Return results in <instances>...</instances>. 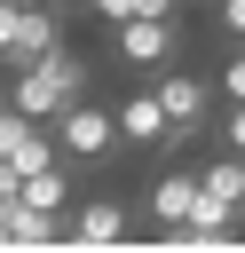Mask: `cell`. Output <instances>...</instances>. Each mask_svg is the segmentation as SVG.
<instances>
[{"label":"cell","mask_w":245,"mask_h":253,"mask_svg":"<svg viewBox=\"0 0 245 253\" xmlns=\"http://www.w3.org/2000/svg\"><path fill=\"white\" fill-rule=\"evenodd\" d=\"M87 87H95V63H87L79 47H47L40 63L8 71V103L32 111V119H47V126H55L71 103H87Z\"/></svg>","instance_id":"obj_1"},{"label":"cell","mask_w":245,"mask_h":253,"mask_svg":"<svg viewBox=\"0 0 245 253\" xmlns=\"http://www.w3.org/2000/svg\"><path fill=\"white\" fill-rule=\"evenodd\" d=\"M55 142H63V158H79V166H103V158L126 150L119 111H95V103H71V111L55 119Z\"/></svg>","instance_id":"obj_2"},{"label":"cell","mask_w":245,"mask_h":253,"mask_svg":"<svg viewBox=\"0 0 245 253\" xmlns=\"http://www.w3.org/2000/svg\"><path fill=\"white\" fill-rule=\"evenodd\" d=\"M174 47H182L174 16H126V24H111V55H119V63H134V71H166V63H174Z\"/></svg>","instance_id":"obj_3"},{"label":"cell","mask_w":245,"mask_h":253,"mask_svg":"<svg viewBox=\"0 0 245 253\" xmlns=\"http://www.w3.org/2000/svg\"><path fill=\"white\" fill-rule=\"evenodd\" d=\"M63 229H71V221H63V213H47V206H32V198H24V182H16V190H0V237H8V245H47V237H63Z\"/></svg>","instance_id":"obj_4"},{"label":"cell","mask_w":245,"mask_h":253,"mask_svg":"<svg viewBox=\"0 0 245 253\" xmlns=\"http://www.w3.org/2000/svg\"><path fill=\"white\" fill-rule=\"evenodd\" d=\"M119 134H126L134 150H158V142H174L182 126L166 119V103H158V87H142V95H126V103H119Z\"/></svg>","instance_id":"obj_5"},{"label":"cell","mask_w":245,"mask_h":253,"mask_svg":"<svg viewBox=\"0 0 245 253\" xmlns=\"http://www.w3.org/2000/svg\"><path fill=\"white\" fill-rule=\"evenodd\" d=\"M47 47H63V16H55L47 0H32V8H24V24H16V47H8L0 63H8V71H24V63H40Z\"/></svg>","instance_id":"obj_6"},{"label":"cell","mask_w":245,"mask_h":253,"mask_svg":"<svg viewBox=\"0 0 245 253\" xmlns=\"http://www.w3.org/2000/svg\"><path fill=\"white\" fill-rule=\"evenodd\" d=\"M158 103H166V119L190 134L198 119H205V103H213V87L198 79V71H158Z\"/></svg>","instance_id":"obj_7"},{"label":"cell","mask_w":245,"mask_h":253,"mask_svg":"<svg viewBox=\"0 0 245 253\" xmlns=\"http://www.w3.org/2000/svg\"><path fill=\"white\" fill-rule=\"evenodd\" d=\"M142 206H150L158 237H166V229H182V221H190V206H198V174H158V182L142 190Z\"/></svg>","instance_id":"obj_8"},{"label":"cell","mask_w":245,"mask_h":253,"mask_svg":"<svg viewBox=\"0 0 245 253\" xmlns=\"http://www.w3.org/2000/svg\"><path fill=\"white\" fill-rule=\"evenodd\" d=\"M71 237H87V245H111V237H126V206H119V198H87V206L71 213Z\"/></svg>","instance_id":"obj_9"},{"label":"cell","mask_w":245,"mask_h":253,"mask_svg":"<svg viewBox=\"0 0 245 253\" xmlns=\"http://www.w3.org/2000/svg\"><path fill=\"white\" fill-rule=\"evenodd\" d=\"M24 198L47 206V213H63V206H71V174H63V166H40V174H24Z\"/></svg>","instance_id":"obj_10"},{"label":"cell","mask_w":245,"mask_h":253,"mask_svg":"<svg viewBox=\"0 0 245 253\" xmlns=\"http://www.w3.org/2000/svg\"><path fill=\"white\" fill-rule=\"evenodd\" d=\"M103 24H126V16H174V0H87Z\"/></svg>","instance_id":"obj_11"},{"label":"cell","mask_w":245,"mask_h":253,"mask_svg":"<svg viewBox=\"0 0 245 253\" xmlns=\"http://www.w3.org/2000/svg\"><path fill=\"white\" fill-rule=\"evenodd\" d=\"M213 24H221V40H245V0H213Z\"/></svg>","instance_id":"obj_12"},{"label":"cell","mask_w":245,"mask_h":253,"mask_svg":"<svg viewBox=\"0 0 245 253\" xmlns=\"http://www.w3.org/2000/svg\"><path fill=\"white\" fill-rule=\"evenodd\" d=\"M16 24H24V0H0V55L16 47Z\"/></svg>","instance_id":"obj_13"},{"label":"cell","mask_w":245,"mask_h":253,"mask_svg":"<svg viewBox=\"0 0 245 253\" xmlns=\"http://www.w3.org/2000/svg\"><path fill=\"white\" fill-rule=\"evenodd\" d=\"M221 95H229V103H245V55H229V71H221Z\"/></svg>","instance_id":"obj_14"},{"label":"cell","mask_w":245,"mask_h":253,"mask_svg":"<svg viewBox=\"0 0 245 253\" xmlns=\"http://www.w3.org/2000/svg\"><path fill=\"white\" fill-rule=\"evenodd\" d=\"M221 134H229V150H245V103H229V126Z\"/></svg>","instance_id":"obj_15"},{"label":"cell","mask_w":245,"mask_h":253,"mask_svg":"<svg viewBox=\"0 0 245 253\" xmlns=\"http://www.w3.org/2000/svg\"><path fill=\"white\" fill-rule=\"evenodd\" d=\"M0 111H8V87H0Z\"/></svg>","instance_id":"obj_16"},{"label":"cell","mask_w":245,"mask_h":253,"mask_svg":"<svg viewBox=\"0 0 245 253\" xmlns=\"http://www.w3.org/2000/svg\"><path fill=\"white\" fill-rule=\"evenodd\" d=\"M71 8H87V0H71Z\"/></svg>","instance_id":"obj_17"},{"label":"cell","mask_w":245,"mask_h":253,"mask_svg":"<svg viewBox=\"0 0 245 253\" xmlns=\"http://www.w3.org/2000/svg\"><path fill=\"white\" fill-rule=\"evenodd\" d=\"M24 8H32V0H24Z\"/></svg>","instance_id":"obj_18"}]
</instances>
